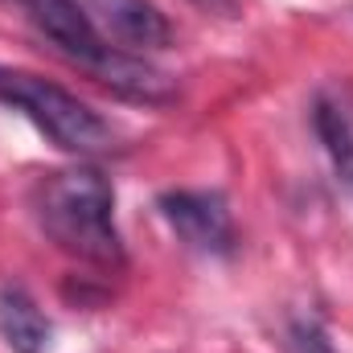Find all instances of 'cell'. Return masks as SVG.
Segmentation results:
<instances>
[{
  "label": "cell",
  "mask_w": 353,
  "mask_h": 353,
  "mask_svg": "<svg viewBox=\"0 0 353 353\" xmlns=\"http://www.w3.org/2000/svg\"><path fill=\"white\" fill-rule=\"evenodd\" d=\"M33 214L46 239L70 259L90 267H123V239L115 226V189L111 181L90 169H58L46 173L33 189Z\"/></svg>",
  "instance_id": "6da1fadb"
},
{
  "label": "cell",
  "mask_w": 353,
  "mask_h": 353,
  "mask_svg": "<svg viewBox=\"0 0 353 353\" xmlns=\"http://www.w3.org/2000/svg\"><path fill=\"white\" fill-rule=\"evenodd\" d=\"M0 103L21 111L54 148H62L70 157H99V152L115 148L111 123L90 103H83L79 94H70L50 79L29 74V70L0 66Z\"/></svg>",
  "instance_id": "7a4b0ae2"
},
{
  "label": "cell",
  "mask_w": 353,
  "mask_h": 353,
  "mask_svg": "<svg viewBox=\"0 0 353 353\" xmlns=\"http://www.w3.org/2000/svg\"><path fill=\"white\" fill-rule=\"evenodd\" d=\"M161 218L176 239L197 255H230L234 251V218L222 193L214 189H173L161 201Z\"/></svg>",
  "instance_id": "3957f363"
},
{
  "label": "cell",
  "mask_w": 353,
  "mask_h": 353,
  "mask_svg": "<svg viewBox=\"0 0 353 353\" xmlns=\"http://www.w3.org/2000/svg\"><path fill=\"white\" fill-rule=\"evenodd\" d=\"M25 12L33 17V25L54 41L58 54H66L79 70H94L115 46L99 33V25L90 21V12L79 0H21Z\"/></svg>",
  "instance_id": "277c9868"
},
{
  "label": "cell",
  "mask_w": 353,
  "mask_h": 353,
  "mask_svg": "<svg viewBox=\"0 0 353 353\" xmlns=\"http://www.w3.org/2000/svg\"><path fill=\"white\" fill-rule=\"evenodd\" d=\"M312 128L337 181L353 193V87L345 79H333L312 94Z\"/></svg>",
  "instance_id": "5b68a950"
},
{
  "label": "cell",
  "mask_w": 353,
  "mask_h": 353,
  "mask_svg": "<svg viewBox=\"0 0 353 353\" xmlns=\"http://www.w3.org/2000/svg\"><path fill=\"white\" fill-rule=\"evenodd\" d=\"M103 25L123 50H165L173 46V25L152 0H99Z\"/></svg>",
  "instance_id": "8992f818"
},
{
  "label": "cell",
  "mask_w": 353,
  "mask_h": 353,
  "mask_svg": "<svg viewBox=\"0 0 353 353\" xmlns=\"http://www.w3.org/2000/svg\"><path fill=\"white\" fill-rule=\"evenodd\" d=\"M50 321L25 288H0V337L12 353H46L50 350Z\"/></svg>",
  "instance_id": "52a82bcc"
},
{
  "label": "cell",
  "mask_w": 353,
  "mask_h": 353,
  "mask_svg": "<svg viewBox=\"0 0 353 353\" xmlns=\"http://www.w3.org/2000/svg\"><path fill=\"white\" fill-rule=\"evenodd\" d=\"M288 345H292V353H337V345L329 341V333H325L312 316H296V321H292Z\"/></svg>",
  "instance_id": "ba28073f"
},
{
  "label": "cell",
  "mask_w": 353,
  "mask_h": 353,
  "mask_svg": "<svg viewBox=\"0 0 353 353\" xmlns=\"http://www.w3.org/2000/svg\"><path fill=\"white\" fill-rule=\"evenodd\" d=\"M193 4L205 12H218V17H239V0H193Z\"/></svg>",
  "instance_id": "9c48e42d"
}]
</instances>
